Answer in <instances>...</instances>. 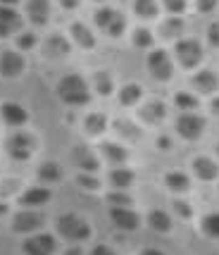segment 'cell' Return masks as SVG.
<instances>
[{
    "instance_id": "cell-1",
    "label": "cell",
    "mask_w": 219,
    "mask_h": 255,
    "mask_svg": "<svg viewBox=\"0 0 219 255\" xmlns=\"http://www.w3.org/2000/svg\"><path fill=\"white\" fill-rule=\"evenodd\" d=\"M57 98L62 100L65 105H86L88 100H91V91H88V84L86 79L81 77V74H67L57 81Z\"/></svg>"
},
{
    "instance_id": "cell-2",
    "label": "cell",
    "mask_w": 219,
    "mask_h": 255,
    "mask_svg": "<svg viewBox=\"0 0 219 255\" xmlns=\"http://www.w3.org/2000/svg\"><path fill=\"white\" fill-rule=\"evenodd\" d=\"M57 234L67 239V241H86L91 239V224L84 220V217H79L74 212H65V215H60L57 217Z\"/></svg>"
},
{
    "instance_id": "cell-3",
    "label": "cell",
    "mask_w": 219,
    "mask_h": 255,
    "mask_svg": "<svg viewBox=\"0 0 219 255\" xmlns=\"http://www.w3.org/2000/svg\"><path fill=\"white\" fill-rule=\"evenodd\" d=\"M174 55H176V62L186 69H193V67L200 65L203 60V45L200 41L196 38H179L174 45Z\"/></svg>"
},
{
    "instance_id": "cell-4",
    "label": "cell",
    "mask_w": 219,
    "mask_h": 255,
    "mask_svg": "<svg viewBox=\"0 0 219 255\" xmlns=\"http://www.w3.org/2000/svg\"><path fill=\"white\" fill-rule=\"evenodd\" d=\"M205 127H208V122L196 112H181L176 117V133L186 141H198L205 133Z\"/></svg>"
},
{
    "instance_id": "cell-5",
    "label": "cell",
    "mask_w": 219,
    "mask_h": 255,
    "mask_svg": "<svg viewBox=\"0 0 219 255\" xmlns=\"http://www.w3.org/2000/svg\"><path fill=\"white\" fill-rule=\"evenodd\" d=\"M5 150L12 160H29L36 153V138L31 133H12L5 141Z\"/></svg>"
},
{
    "instance_id": "cell-6",
    "label": "cell",
    "mask_w": 219,
    "mask_h": 255,
    "mask_svg": "<svg viewBox=\"0 0 219 255\" xmlns=\"http://www.w3.org/2000/svg\"><path fill=\"white\" fill-rule=\"evenodd\" d=\"M96 24H98L103 31L108 33V36H121V31L126 29V19H124V14L119 10H112V7H100L96 12Z\"/></svg>"
},
{
    "instance_id": "cell-7",
    "label": "cell",
    "mask_w": 219,
    "mask_h": 255,
    "mask_svg": "<svg viewBox=\"0 0 219 255\" xmlns=\"http://www.w3.org/2000/svg\"><path fill=\"white\" fill-rule=\"evenodd\" d=\"M148 72L157 81H169L174 77V62H172L169 53L167 50H153L148 55Z\"/></svg>"
},
{
    "instance_id": "cell-8",
    "label": "cell",
    "mask_w": 219,
    "mask_h": 255,
    "mask_svg": "<svg viewBox=\"0 0 219 255\" xmlns=\"http://www.w3.org/2000/svg\"><path fill=\"white\" fill-rule=\"evenodd\" d=\"M45 217L41 212L31 210V208H24L22 212H17L14 217H12V232L17 234H31V232H38L41 227H43Z\"/></svg>"
},
{
    "instance_id": "cell-9",
    "label": "cell",
    "mask_w": 219,
    "mask_h": 255,
    "mask_svg": "<svg viewBox=\"0 0 219 255\" xmlns=\"http://www.w3.org/2000/svg\"><path fill=\"white\" fill-rule=\"evenodd\" d=\"M24 253L26 255H53L57 251V241L50 234H36L24 241Z\"/></svg>"
},
{
    "instance_id": "cell-10",
    "label": "cell",
    "mask_w": 219,
    "mask_h": 255,
    "mask_svg": "<svg viewBox=\"0 0 219 255\" xmlns=\"http://www.w3.org/2000/svg\"><path fill=\"white\" fill-rule=\"evenodd\" d=\"M72 53V45L62 33H50L43 41V57L45 60H65Z\"/></svg>"
},
{
    "instance_id": "cell-11",
    "label": "cell",
    "mask_w": 219,
    "mask_h": 255,
    "mask_svg": "<svg viewBox=\"0 0 219 255\" xmlns=\"http://www.w3.org/2000/svg\"><path fill=\"white\" fill-rule=\"evenodd\" d=\"M22 24H24L22 14L14 10V7H10V5H0V36H2V38L17 33L22 29Z\"/></svg>"
},
{
    "instance_id": "cell-12",
    "label": "cell",
    "mask_w": 219,
    "mask_h": 255,
    "mask_svg": "<svg viewBox=\"0 0 219 255\" xmlns=\"http://www.w3.org/2000/svg\"><path fill=\"white\" fill-rule=\"evenodd\" d=\"M110 220L124 232H136L141 227V217L131 208H110Z\"/></svg>"
},
{
    "instance_id": "cell-13",
    "label": "cell",
    "mask_w": 219,
    "mask_h": 255,
    "mask_svg": "<svg viewBox=\"0 0 219 255\" xmlns=\"http://www.w3.org/2000/svg\"><path fill=\"white\" fill-rule=\"evenodd\" d=\"M24 72V57L14 50H2L0 53V74L5 79H17Z\"/></svg>"
},
{
    "instance_id": "cell-14",
    "label": "cell",
    "mask_w": 219,
    "mask_h": 255,
    "mask_svg": "<svg viewBox=\"0 0 219 255\" xmlns=\"http://www.w3.org/2000/svg\"><path fill=\"white\" fill-rule=\"evenodd\" d=\"M191 84L203 96H215L219 91V77H217V72H212V69H200L196 77L191 79Z\"/></svg>"
},
{
    "instance_id": "cell-15",
    "label": "cell",
    "mask_w": 219,
    "mask_h": 255,
    "mask_svg": "<svg viewBox=\"0 0 219 255\" xmlns=\"http://www.w3.org/2000/svg\"><path fill=\"white\" fill-rule=\"evenodd\" d=\"M0 115H2V122L7 127H22V124L29 122V112L24 110L19 103H2Z\"/></svg>"
},
{
    "instance_id": "cell-16",
    "label": "cell",
    "mask_w": 219,
    "mask_h": 255,
    "mask_svg": "<svg viewBox=\"0 0 219 255\" xmlns=\"http://www.w3.org/2000/svg\"><path fill=\"white\" fill-rule=\"evenodd\" d=\"M138 117L145 124H160L167 117V105H164L162 100H148L145 105H141Z\"/></svg>"
},
{
    "instance_id": "cell-17",
    "label": "cell",
    "mask_w": 219,
    "mask_h": 255,
    "mask_svg": "<svg viewBox=\"0 0 219 255\" xmlns=\"http://www.w3.org/2000/svg\"><path fill=\"white\" fill-rule=\"evenodd\" d=\"M186 33V22L181 17H167L162 24H160V38L162 41H179L181 36Z\"/></svg>"
},
{
    "instance_id": "cell-18",
    "label": "cell",
    "mask_w": 219,
    "mask_h": 255,
    "mask_svg": "<svg viewBox=\"0 0 219 255\" xmlns=\"http://www.w3.org/2000/svg\"><path fill=\"white\" fill-rule=\"evenodd\" d=\"M26 14H29V19H31L33 24L43 26V24H48V19H50L53 7H50L48 0H29V2H26Z\"/></svg>"
},
{
    "instance_id": "cell-19",
    "label": "cell",
    "mask_w": 219,
    "mask_h": 255,
    "mask_svg": "<svg viewBox=\"0 0 219 255\" xmlns=\"http://www.w3.org/2000/svg\"><path fill=\"white\" fill-rule=\"evenodd\" d=\"M50 198H53L50 189H43V186H33V189L24 191L22 196H19V205H24V208H38V205H45V203H48Z\"/></svg>"
},
{
    "instance_id": "cell-20",
    "label": "cell",
    "mask_w": 219,
    "mask_h": 255,
    "mask_svg": "<svg viewBox=\"0 0 219 255\" xmlns=\"http://www.w3.org/2000/svg\"><path fill=\"white\" fill-rule=\"evenodd\" d=\"M193 172L200 181H215L219 177V165L212 157H196L193 160Z\"/></svg>"
},
{
    "instance_id": "cell-21",
    "label": "cell",
    "mask_w": 219,
    "mask_h": 255,
    "mask_svg": "<svg viewBox=\"0 0 219 255\" xmlns=\"http://www.w3.org/2000/svg\"><path fill=\"white\" fill-rule=\"evenodd\" d=\"M74 162H77L84 172H91V174L100 169V160L96 157V153L88 150L86 145H77V148H74Z\"/></svg>"
},
{
    "instance_id": "cell-22",
    "label": "cell",
    "mask_w": 219,
    "mask_h": 255,
    "mask_svg": "<svg viewBox=\"0 0 219 255\" xmlns=\"http://www.w3.org/2000/svg\"><path fill=\"white\" fill-rule=\"evenodd\" d=\"M100 155L105 157L108 162H112V165H121V162L129 157V150H126L124 145L114 143V141H103V143H100Z\"/></svg>"
},
{
    "instance_id": "cell-23",
    "label": "cell",
    "mask_w": 219,
    "mask_h": 255,
    "mask_svg": "<svg viewBox=\"0 0 219 255\" xmlns=\"http://www.w3.org/2000/svg\"><path fill=\"white\" fill-rule=\"evenodd\" d=\"M133 181H136V174H133V169H129V167H114L110 172V184L114 186V191H126Z\"/></svg>"
},
{
    "instance_id": "cell-24",
    "label": "cell",
    "mask_w": 219,
    "mask_h": 255,
    "mask_svg": "<svg viewBox=\"0 0 219 255\" xmlns=\"http://www.w3.org/2000/svg\"><path fill=\"white\" fill-rule=\"evenodd\" d=\"M69 33H72V38H74V41H77L81 48H86V50L96 48V36H93V31L88 29L86 24L74 22L72 26H69Z\"/></svg>"
},
{
    "instance_id": "cell-25",
    "label": "cell",
    "mask_w": 219,
    "mask_h": 255,
    "mask_svg": "<svg viewBox=\"0 0 219 255\" xmlns=\"http://www.w3.org/2000/svg\"><path fill=\"white\" fill-rule=\"evenodd\" d=\"M84 129L88 136H100L108 129V117L103 112H88L86 120H84Z\"/></svg>"
},
{
    "instance_id": "cell-26",
    "label": "cell",
    "mask_w": 219,
    "mask_h": 255,
    "mask_svg": "<svg viewBox=\"0 0 219 255\" xmlns=\"http://www.w3.org/2000/svg\"><path fill=\"white\" fill-rule=\"evenodd\" d=\"M148 227H150L153 232L169 234L172 232V217H169L164 210H153L148 215Z\"/></svg>"
},
{
    "instance_id": "cell-27",
    "label": "cell",
    "mask_w": 219,
    "mask_h": 255,
    "mask_svg": "<svg viewBox=\"0 0 219 255\" xmlns=\"http://www.w3.org/2000/svg\"><path fill=\"white\" fill-rule=\"evenodd\" d=\"M164 186L169 191H174V193H186L191 189V179L188 174L184 172H169L167 177H164Z\"/></svg>"
},
{
    "instance_id": "cell-28",
    "label": "cell",
    "mask_w": 219,
    "mask_h": 255,
    "mask_svg": "<svg viewBox=\"0 0 219 255\" xmlns=\"http://www.w3.org/2000/svg\"><path fill=\"white\" fill-rule=\"evenodd\" d=\"M143 96V89L138 86V84H124L119 89V103L124 105V108H131V105H136L138 100H141Z\"/></svg>"
},
{
    "instance_id": "cell-29",
    "label": "cell",
    "mask_w": 219,
    "mask_h": 255,
    "mask_svg": "<svg viewBox=\"0 0 219 255\" xmlns=\"http://www.w3.org/2000/svg\"><path fill=\"white\" fill-rule=\"evenodd\" d=\"M38 179L45 181V184H55V181L62 179V167L57 162H53V160H48V162H43L38 167Z\"/></svg>"
},
{
    "instance_id": "cell-30",
    "label": "cell",
    "mask_w": 219,
    "mask_h": 255,
    "mask_svg": "<svg viewBox=\"0 0 219 255\" xmlns=\"http://www.w3.org/2000/svg\"><path fill=\"white\" fill-rule=\"evenodd\" d=\"M133 12H136V17H141V19H155V17L160 14V7H157L155 0H136V2H133Z\"/></svg>"
},
{
    "instance_id": "cell-31",
    "label": "cell",
    "mask_w": 219,
    "mask_h": 255,
    "mask_svg": "<svg viewBox=\"0 0 219 255\" xmlns=\"http://www.w3.org/2000/svg\"><path fill=\"white\" fill-rule=\"evenodd\" d=\"M114 131L119 133L121 138H126V141H138V138H141L138 127L133 122H126V120H117V122H114Z\"/></svg>"
},
{
    "instance_id": "cell-32",
    "label": "cell",
    "mask_w": 219,
    "mask_h": 255,
    "mask_svg": "<svg viewBox=\"0 0 219 255\" xmlns=\"http://www.w3.org/2000/svg\"><path fill=\"white\" fill-rule=\"evenodd\" d=\"M200 232L205 234V236H210V239H219V212H212V215L203 217Z\"/></svg>"
},
{
    "instance_id": "cell-33",
    "label": "cell",
    "mask_w": 219,
    "mask_h": 255,
    "mask_svg": "<svg viewBox=\"0 0 219 255\" xmlns=\"http://www.w3.org/2000/svg\"><path fill=\"white\" fill-rule=\"evenodd\" d=\"M174 105L179 108V110H184V112H193V110H198L200 100H198L193 93L181 91V93H176V96H174Z\"/></svg>"
},
{
    "instance_id": "cell-34",
    "label": "cell",
    "mask_w": 219,
    "mask_h": 255,
    "mask_svg": "<svg viewBox=\"0 0 219 255\" xmlns=\"http://www.w3.org/2000/svg\"><path fill=\"white\" fill-rule=\"evenodd\" d=\"M93 84H96V91H98L103 98H105V96H110V93L114 91V81H112V77H110L108 72H96Z\"/></svg>"
},
{
    "instance_id": "cell-35",
    "label": "cell",
    "mask_w": 219,
    "mask_h": 255,
    "mask_svg": "<svg viewBox=\"0 0 219 255\" xmlns=\"http://www.w3.org/2000/svg\"><path fill=\"white\" fill-rule=\"evenodd\" d=\"M108 203L112 208H129V205H133V198L126 193V191H110Z\"/></svg>"
},
{
    "instance_id": "cell-36",
    "label": "cell",
    "mask_w": 219,
    "mask_h": 255,
    "mask_svg": "<svg viewBox=\"0 0 219 255\" xmlns=\"http://www.w3.org/2000/svg\"><path fill=\"white\" fill-rule=\"evenodd\" d=\"M153 43H155V38H153V31H150V29L138 26V29L133 31V45H136V48H150Z\"/></svg>"
},
{
    "instance_id": "cell-37",
    "label": "cell",
    "mask_w": 219,
    "mask_h": 255,
    "mask_svg": "<svg viewBox=\"0 0 219 255\" xmlns=\"http://www.w3.org/2000/svg\"><path fill=\"white\" fill-rule=\"evenodd\" d=\"M77 184L81 186V189H86V191H98L100 189V181L96 177H88V172L79 174V177H77Z\"/></svg>"
},
{
    "instance_id": "cell-38",
    "label": "cell",
    "mask_w": 219,
    "mask_h": 255,
    "mask_svg": "<svg viewBox=\"0 0 219 255\" xmlns=\"http://www.w3.org/2000/svg\"><path fill=\"white\" fill-rule=\"evenodd\" d=\"M19 179H5V181H0V196H12V193H17L19 191Z\"/></svg>"
},
{
    "instance_id": "cell-39",
    "label": "cell",
    "mask_w": 219,
    "mask_h": 255,
    "mask_svg": "<svg viewBox=\"0 0 219 255\" xmlns=\"http://www.w3.org/2000/svg\"><path fill=\"white\" fill-rule=\"evenodd\" d=\"M172 205H174V212L179 215V217H186V220H188V217L193 215V208H191V203H186V200L176 198Z\"/></svg>"
},
{
    "instance_id": "cell-40",
    "label": "cell",
    "mask_w": 219,
    "mask_h": 255,
    "mask_svg": "<svg viewBox=\"0 0 219 255\" xmlns=\"http://www.w3.org/2000/svg\"><path fill=\"white\" fill-rule=\"evenodd\" d=\"M17 45H19V50H31L36 45V36L33 33H19L17 36Z\"/></svg>"
},
{
    "instance_id": "cell-41",
    "label": "cell",
    "mask_w": 219,
    "mask_h": 255,
    "mask_svg": "<svg viewBox=\"0 0 219 255\" xmlns=\"http://www.w3.org/2000/svg\"><path fill=\"white\" fill-rule=\"evenodd\" d=\"M164 2V7H167V10L172 12V14H179V12H184L186 10V0H162Z\"/></svg>"
},
{
    "instance_id": "cell-42",
    "label": "cell",
    "mask_w": 219,
    "mask_h": 255,
    "mask_svg": "<svg viewBox=\"0 0 219 255\" xmlns=\"http://www.w3.org/2000/svg\"><path fill=\"white\" fill-rule=\"evenodd\" d=\"M208 41H210V45L219 48V22H212L208 26Z\"/></svg>"
},
{
    "instance_id": "cell-43",
    "label": "cell",
    "mask_w": 219,
    "mask_h": 255,
    "mask_svg": "<svg viewBox=\"0 0 219 255\" xmlns=\"http://www.w3.org/2000/svg\"><path fill=\"white\" fill-rule=\"evenodd\" d=\"M217 7V0H196V10L203 12V14H208Z\"/></svg>"
},
{
    "instance_id": "cell-44",
    "label": "cell",
    "mask_w": 219,
    "mask_h": 255,
    "mask_svg": "<svg viewBox=\"0 0 219 255\" xmlns=\"http://www.w3.org/2000/svg\"><path fill=\"white\" fill-rule=\"evenodd\" d=\"M88 255H117V253H114L110 246H96V248H93Z\"/></svg>"
},
{
    "instance_id": "cell-45",
    "label": "cell",
    "mask_w": 219,
    "mask_h": 255,
    "mask_svg": "<svg viewBox=\"0 0 219 255\" xmlns=\"http://www.w3.org/2000/svg\"><path fill=\"white\" fill-rule=\"evenodd\" d=\"M157 145H160V150H172V138L160 136V138H157Z\"/></svg>"
},
{
    "instance_id": "cell-46",
    "label": "cell",
    "mask_w": 219,
    "mask_h": 255,
    "mask_svg": "<svg viewBox=\"0 0 219 255\" xmlns=\"http://www.w3.org/2000/svg\"><path fill=\"white\" fill-rule=\"evenodd\" d=\"M57 2H60L65 10H74V7H79V2H81V0H57Z\"/></svg>"
},
{
    "instance_id": "cell-47",
    "label": "cell",
    "mask_w": 219,
    "mask_h": 255,
    "mask_svg": "<svg viewBox=\"0 0 219 255\" xmlns=\"http://www.w3.org/2000/svg\"><path fill=\"white\" fill-rule=\"evenodd\" d=\"M138 255H164L162 251H157V248H145V251H141Z\"/></svg>"
},
{
    "instance_id": "cell-48",
    "label": "cell",
    "mask_w": 219,
    "mask_h": 255,
    "mask_svg": "<svg viewBox=\"0 0 219 255\" xmlns=\"http://www.w3.org/2000/svg\"><path fill=\"white\" fill-rule=\"evenodd\" d=\"M65 255H84V251H81L79 246H74V248H69V251H65Z\"/></svg>"
},
{
    "instance_id": "cell-49",
    "label": "cell",
    "mask_w": 219,
    "mask_h": 255,
    "mask_svg": "<svg viewBox=\"0 0 219 255\" xmlns=\"http://www.w3.org/2000/svg\"><path fill=\"white\" fill-rule=\"evenodd\" d=\"M210 108H212V112H215V115H219V98L212 100V105H210Z\"/></svg>"
},
{
    "instance_id": "cell-50",
    "label": "cell",
    "mask_w": 219,
    "mask_h": 255,
    "mask_svg": "<svg viewBox=\"0 0 219 255\" xmlns=\"http://www.w3.org/2000/svg\"><path fill=\"white\" fill-rule=\"evenodd\" d=\"M7 215V205L5 203H0V217H5Z\"/></svg>"
},
{
    "instance_id": "cell-51",
    "label": "cell",
    "mask_w": 219,
    "mask_h": 255,
    "mask_svg": "<svg viewBox=\"0 0 219 255\" xmlns=\"http://www.w3.org/2000/svg\"><path fill=\"white\" fill-rule=\"evenodd\" d=\"M0 2H2V5H10V7H12V5H14V2H19V0H0Z\"/></svg>"
},
{
    "instance_id": "cell-52",
    "label": "cell",
    "mask_w": 219,
    "mask_h": 255,
    "mask_svg": "<svg viewBox=\"0 0 219 255\" xmlns=\"http://www.w3.org/2000/svg\"><path fill=\"white\" fill-rule=\"evenodd\" d=\"M217 155H219V145H217Z\"/></svg>"
},
{
    "instance_id": "cell-53",
    "label": "cell",
    "mask_w": 219,
    "mask_h": 255,
    "mask_svg": "<svg viewBox=\"0 0 219 255\" xmlns=\"http://www.w3.org/2000/svg\"><path fill=\"white\" fill-rule=\"evenodd\" d=\"M98 2H103V0H98Z\"/></svg>"
}]
</instances>
